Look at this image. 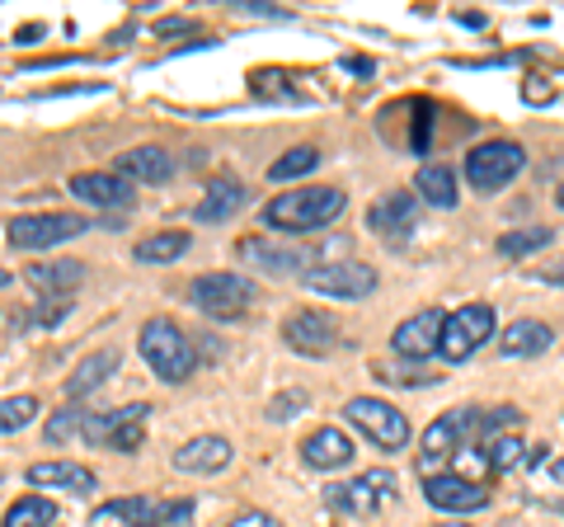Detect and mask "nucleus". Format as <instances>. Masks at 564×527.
<instances>
[{
	"instance_id": "nucleus-19",
	"label": "nucleus",
	"mask_w": 564,
	"mask_h": 527,
	"mask_svg": "<svg viewBox=\"0 0 564 527\" xmlns=\"http://www.w3.org/2000/svg\"><path fill=\"white\" fill-rule=\"evenodd\" d=\"M24 283L43 297H66L85 283V264L80 259H47V264H29Z\"/></svg>"
},
{
	"instance_id": "nucleus-10",
	"label": "nucleus",
	"mask_w": 564,
	"mask_h": 527,
	"mask_svg": "<svg viewBox=\"0 0 564 527\" xmlns=\"http://www.w3.org/2000/svg\"><path fill=\"white\" fill-rule=\"evenodd\" d=\"M400 495V485L391 471H362L358 481H348V485H334L329 490V508H339V514H352V518H372L381 514L386 504H391Z\"/></svg>"
},
{
	"instance_id": "nucleus-21",
	"label": "nucleus",
	"mask_w": 564,
	"mask_h": 527,
	"mask_svg": "<svg viewBox=\"0 0 564 527\" xmlns=\"http://www.w3.org/2000/svg\"><path fill=\"white\" fill-rule=\"evenodd\" d=\"M118 174L132 184H165L174 174V155L165 147H132L118 155Z\"/></svg>"
},
{
	"instance_id": "nucleus-12",
	"label": "nucleus",
	"mask_w": 564,
	"mask_h": 527,
	"mask_svg": "<svg viewBox=\"0 0 564 527\" xmlns=\"http://www.w3.org/2000/svg\"><path fill=\"white\" fill-rule=\"evenodd\" d=\"M466 429H470V433L480 429V424H475V415H470V410H447L443 419H433L429 433H423V456H419L423 481H429V476H443V466L452 462L456 452H462Z\"/></svg>"
},
{
	"instance_id": "nucleus-28",
	"label": "nucleus",
	"mask_w": 564,
	"mask_h": 527,
	"mask_svg": "<svg viewBox=\"0 0 564 527\" xmlns=\"http://www.w3.org/2000/svg\"><path fill=\"white\" fill-rule=\"evenodd\" d=\"M188 245H193L188 232H155L147 240H137L132 255H137V264H170V259L188 255Z\"/></svg>"
},
{
	"instance_id": "nucleus-2",
	"label": "nucleus",
	"mask_w": 564,
	"mask_h": 527,
	"mask_svg": "<svg viewBox=\"0 0 564 527\" xmlns=\"http://www.w3.org/2000/svg\"><path fill=\"white\" fill-rule=\"evenodd\" d=\"M137 348H141V358L151 363V373L161 377V381H170V386L188 381L193 367H198V348L188 344V335L170 321V315H155V321L141 325Z\"/></svg>"
},
{
	"instance_id": "nucleus-22",
	"label": "nucleus",
	"mask_w": 564,
	"mask_h": 527,
	"mask_svg": "<svg viewBox=\"0 0 564 527\" xmlns=\"http://www.w3.org/2000/svg\"><path fill=\"white\" fill-rule=\"evenodd\" d=\"M245 198H250V193H245V184H236L231 174H221V180H212V184H207V193L198 198V207H193V217L207 222V226L231 222L240 207H245Z\"/></svg>"
},
{
	"instance_id": "nucleus-4",
	"label": "nucleus",
	"mask_w": 564,
	"mask_h": 527,
	"mask_svg": "<svg viewBox=\"0 0 564 527\" xmlns=\"http://www.w3.org/2000/svg\"><path fill=\"white\" fill-rule=\"evenodd\" d=\"M188 302L212 321H240L254 302V283L245 273H203L188 283Z\"/></svg>"
},
{
	"instance_id": "nucleus-16",
	"label": "nucleus",
	"mask_w": 564,
	"mask_h": 527,
	"mask_svg": "<svg viewBox=\"0 0 564 527\" xmlns=\"http://www.w3.org/2000/svg\"><path fill=\"white\" fill-rule=\"evenodd\" d=\"M423 499H429L433 508H443V514H480V508L489 504V490L480 481H466V476L443 471V476L423 481Z\"/></svg>"
},
{
	"instance_id": "nucleus-44",
	"label": "nucleus",
	"mask_w": 564,
	"mask_h": 527,
	"mask_svg": "<svg viewBox=\"0 0 564 527\" xmlns=\"http://www.w3.org/2000/svg\"><path fill=\"white\" fill-rule=\"evenodd\" d=\"M560 508H564V504H560Z\"/></svg>"
},
{
	"instance_id": "nucleus-36",
	"label": "nucleus",
	"mask_w": 564,
	"mask_h": 527,
	"mask_svg": "<svg viewBox=\"0 0 564 527\" xmlns=\"http://www.w3.org/2000/svg\"><path fill=\"white\" fill-rule=\"evenodd\" d=\"M522 99H527V104H551V85H541V76H527Z\"/></svg>"
},
{
	"instance_id": "nucleus-15",
	"label": "nucleus",
	"mask_w": 564,
	"mask_h": 527,
	"mask_svg": "<svg viewBox=\"0 0 564 527\" xmlns=\"http://www.w3.org/2000/svg\"><path fill=\"white\" fill-rule=\"evenodd\" d=\"M367 226H372L386 245H404L419 226V193L395 189V193H386V198H377L372 213H367Z\"/></svg>"
},
{
	"instance_id": "nucleus-43",
	"label": "nucleus",
	"mask_w": 564,
	"mask_h": 527,
	"mask_svg": "<svg viewBox=\"0 0 564 527\" xmlns=\"http://www.w3.org/2000/svg\"><path fill=\"white\" fill-rule=\"evenodd\" d=\"M433 527H462V523H433Z\"/></svg>"
},
{
	"instance_id": "nucleus-18",
	"label": "nucleus",
	"mask_w": 564,
	"mask_h": 527,
	"mask_svg": "<svg viewBox=\"0 0 564 527\" xmlns=\"http://www.w3.org/2000/svg\"><path fill=\"white\" fill-rule=\"evenodd\" d=\"M70 193L80 203H95V207H128L132 203V184L122 174H109V170H80L70 174Z\"/></svg>"
},
{
	"instance_id": "nucleus-31",
	"label": "nucleus",
	"mask_w": 564,
	"mask_h": 527,
	"mask_svg": "<svg viewBox=\"0 0 564 527\" xmlns=\"http://www.w3.org/2000/svg\"><path fill=\"white\" fill-rule=\"evenodd\" d=\"M555 240V232L551 226H522V232H508V236H499V255H508V259H522V255H536V250H545V245Z\"/></svg>"
},
{
	"instance_id": "nucleus-35",
	"label": "nucleus",
	"mask_w": 564,
	"mask_h": 527,
	"mask_svg": "<svg viewBox=\"0 0 564 527\" xmlns=\"http://www.w3.org/2000/svg\"><path fill=\"white\" fill-rule=\"evenodd\" d=\"M302 406H306V391H288V396H278L269 406V419H278V424H282V419H292Z\"/></svg>"
},
{
	"instance_id": "nucleus-30",
	"label": "nucleus",
	"mask_w": 564,
	"mask_h": 527,
	"mask_svg": "<svg viewBox=\"0 0 564 527\" xmlns=\"http://www.w3.org/2000/svg\"><path fill=\"white\" fill-rule=\"evenodd\" d=\"M315 165H321V147H292L288 155H278V161L269 165V180H273V184L302 180V174H311Z\"/></svg>"
},
{
	"instance_id": "nucleus-40",
	"label": "nucleus",
	"mask_w": 564,
	"mask_h": 527,
	"mask_svg": "<svg viewBox=\"0 0 564 527\" xmlns=\"http://www.w3.org/2000/svg\"><path fill=\"white\" fill-rule=\"evenodd\" d=\"M551 476H555V481H564V462H551Z\"/></svg>"
},
{
	"instance_id": "nucleus-34",
	"label": "nucleus",
	"mask_w": 564,
	"mask_h": 527,
	"mask_svg": "<svg viewBox=\"0 0 564 527\" xmlns=\"http://www.w3.org/2000/svg\"><path fill=\"white\" fill-rule=\"evenodd\" d=\"M80 429H85V410L70 406V410H62V415H52V419H47L43 438H47V443H66V438H70V433H80Z\"/></svg>"
},
{
	"instance_id": "nucleus-3",
	"label": "nucleus",
	"mask_w": 564,
	"mask_h": 527,
	"mask_svg": "<svg viewBox=\"0 0 564 527\" xmlns=\"http://www.w3.org/2000/svg\"><path fill=\"white\" fill-rule=\"evenodd\" d=\"M95 527L104 523H128V527H188L193 523V504L188 499H151V495H128V499H109L90 514Z\"/></svg>"
},
{
	"instance_id": "nucleus-32",
	"label": "nucleus",
	"mask_w": 564,
	"mask_h": 527,
	"mask_svg": "<svg viewBox=\"0 0 564 527\" xmlns=\"http://www.w3.org/2000/svg\"><path fill=\"white\" fill-rule=\"evenodd\" d=\"M33 415H39V400L33 396H6L0 400V433H20Z\"/></svg>"
},
{
	"instance_id": "nucleus-37",
	"label": "nucleus",
	"mask_w": 564,
	"mask_h": 527,
	"mask_svg": "<svg viewBox=\"0 0 564 527\" xmlns=\"http://www.w3.org/2000/svg\"><path fill=\"white\" fill-rule=\"evenodd\" d=\"M226 527H278L269 514H259V508H254V514H245V518H236V523H226Z\"/></svg>"
},
{
	"instance_id": "nucleus-29",
	"label": "nucleus",
	"mask_w": 564,
	"mask_h": 527,
	"mask_svg": "<svg viewBox=\"0 0 564 527\" xmlns=\"http://www.w3.org/2000/svg\"><path fill=\"white\" fill-rule=\"evenodd\" d=\"M52 523H57V504L47 495H24L20 504L6 508V523L0 527H52Z\"/></svg>"
},
{
	"instance_id": "nucleus-27",
	"label": "nucleus",
	"mask_w": 564,
	"mask_h": 527,
	"mask_svg": "<svg viewBox=\"0 0 564 527\" xmlns=\"http://www.w3.org/2000/svg\"><path fill=\"white\" fill-rule=\"evenodd\" d=\"M236 250H240L245 264L269 269V273H292V269H302V264H306L302 250H282V245H269V240H240Z\"/></svg>"
},
{
	"instance_id": "nucleus-1",
	"label": "nucleus",
	"mask_w": 564,
	"mask_h": 527,
	"mask_svg": "<svg viewBox=\"0 0 564 527\" xmlns=\"http://www.w3.org/2000/svg\"><path fill=\"white\" fill-rule=\"evenodd\" d=\"M344 189H329V184H306V189H292V193H278V198L263 207V222L273 226L282 236H311L329 226L334 217L344 213Z\"/></svg>"
},
{
	"instance_id": "nucleus-25",
	"label": "nucleus",
	"mask_w": 564,
	"mask_h": 527,
	"mask_svg": "<svg viewBox=\"0 0 564 527\" xmlns=\"http://www.w3.org/2000/svg\"><path fill=\"white\" fill-rule=\"evenodd\" d=\"M414 193L419 203H433V207H456V174L443 165V161H423L419 174H414Z\"/></svg>"
},
{
	"instance_id": "nucleus-6",
	"label": "nucleus",
	"mask_w": 564,
	"mask_h": 527,
	"mask_svg": "<svg viewBox=\"0 0 564 527\" xmlns=\"http://www.w3.org/2000/svg\"><path fill=\"white\" fill-rule=\"evenodd\" d=\"M6 232H10L14 250H52V245L90 232V217H80V213H24V217H14Z\"/></svg>"
},
{
	"instance_id": "nucleus-7",
	"label": "nucleus",
	"mask_w": 564,
	"mask_h": 527,
	"mask_svg": "<svg viewBox=\"0 0 564 527\" xmlns=\"http://www.w3.org/2000/svg\"><path fill=\"white\" fill-rule=\"evenodd\" d=\"M147 415H151L147 400H137V406H118L109 415H85L80 438L85 443H99V448H113V452H137L141 438H147Z\"/></svg>"
},
{
	"instance_id": "nucleus-14",
	"label": "nucleus",
	"mask_w": 564,
	"mask_h": 527,
	"mask_svg": "<svg viewBox=\"0 0 564 527\" xmlns=\"http://www.w3.org/2000/svg\"><path fill=\"white\" fill-rule=\"evenodd\" d=\"M443 321H447V311H437V306L414 311L410 321H400L395 335H391L395 358H410V363L433 358L437 354V340H443Z\"/></svg>"
},
{
	"instance_id": "nucleus-17",
	"label": "nucleus",
	"mask_w": 564,
	"mask_h": 527,
	"mask_svg": "<svg viewBox=\"0 0 564 527\" xmlns=\"http://www.w3.org/2000/svg\"><path fill=\"white\" fill-rule=\"evenodd\" d=\"M231 443L221 433H203V438H188V443L174 452V471L184 476H217V471L231 466Z\"/></svg>"
},
{
	"instance_id": "nucleus-41",
	"label": "nucleus",
	"mask_w": 564,
	"mask_h": 527,
	"mask_svg": "<svg viewBox=\"0 0 564 527\" xmlns=\"http://www.w3.org/2000/svg\"><path fill=\"white\" fill-rule=\"evenodd\" d=\"M555 203H560V207H564V184H560V193H555Z\"/></svg>"
},
{
	"instance_id": "nucleus-38",
	"label": "nucleus",
	"mask_w": 564,
	"mask_h": 527,
	"mask_svg": "<svg viewBox=\"0 0 564 527\" xmlns=\"http://www.w3.org/2000/svg\"><path fill=\"white\" fill-rule=\"evenodd\" d=\"M344 66H348V72H362V76H367V72H372V62H367V57H348Z\"/></svg>"
},
{
	"instance_id": "nucleus-13",
	"label": "nucleus",
	"mask_w": 564,
	"mask_h": 527,
	"mask_svg": "<svg viewBox=\"0 0 564 527\" xmlns=\"http://www.w3.org/2000/svg\"><path fill=\"white\" fill-rule=\"evenodd\" d=\"M282 344L302 358H325L334 344H339V325L325 311H296L282 321Z\"/></svg>"
},
{
	"instance_id": "nucleus-9",
	"label": "nucleus",
	"mask_w": 564,
	"mask_h": 527,
	"mask_svg": "<svg viewBox=\"0 0 564 527\" xmlns=\"http://www.w3.org/2000/svg\"><path fill=\"white\" fill-rule=\"evenodd\" d=\"M344 419L348 424H358L381 452H400V448H410V419H404L395 406H386V400L377 396H358V400H348L344 406Z\"/></svg>"
},
{
	"instance_id": "nucleus-26",
	"label": "nucleus",
	"mask_w": 564,
	"mask_h": 527,
	"mask_svg": "<svg viewBox=\"0 0 564 527\" xmlns=\"http://www.w3.org/2000/svg\"><path fill=\"white\" fill-rule=\"evenodd\" d=\"M555 344V335H551V325H541V321H513L503 330V358H536V354H545V348Z\"/></svg>"
},
{
	"instance_id": "nucleus-23",
	"label": "nucleus",
	"mask_w": 564,
	"mask_h": 527,
	"mask_svg": "<svg viewBox=\"0 0 564 527\" xmlns=\"http://www.w3.org/2000/svg\"><path fill=\"white\" fill-rule=\"evenodd\" d=\"M118 363H122L118 348H99V354H85L76 367H70V377H66V396H70V400L90 396L95 386H104V381H109V377L118 373Z\"/></svg>"
},
{
	"instance_id": "nucleus-20",
	"label": "nucleus",
	"mask_w": 564,
	"mask_h": 527,
	"mask_svg": "<svg viewBox=\"0 0 564 527\" xmlns=\"http://www.w3.org/2000/svg\"><path fill=\"white\" fill-rule=\"evenodd\" d=\"M29 485L39 490H66V495H95V471L80 462H33Z\"/></svg>"
},
{
	"instance_id": "nucleus-24",
	"label": "nucleus",
	"mask_w": 564,
	"mask_h": 527,
	"mask_svg": "<svg viewBox=\"0 0 564 527\" xmlns=\"http://www.w3.org/2000/svg\"><path fill=\"white\" fill-rule=\"evenodd\" d=\"M302 456L315 471H339V466L352 462V443H348L344 429H315L302 443Z\"/></svg>"
},
{
	"instance_id": "nucleus-11",
	"label": "nucleus",
	"mask_w": 564,
	"mask_h": 527,
	"mask_svg": "<svg viewBox=\"0 0 564 527\" xmlns=\"http://www.w3.org/2000/svg\"><path fill=\"white\" fill-rule=\"evenodd\" d=\"M302 283L311 292H321V297H334V302H358V297L377 292V269H372V264H358V259L321 264V269H311Z\"/></svg>"
},
{
	"instance_id": "nucleus-33",
	"label": "nucleus",
	"mask_w": 564,
	"mask_h": 527,
	"mask_svg": "<svg viewBox=\"0 0 564 527\" xmlns=\"http://www.w3.org/2000/svg\"><path fill=\"white\" fill-rule=\"evenodd\" d=\"M485 456H489V466H494V471L518 466V462H522V438H518V433H499V438H489V443H485Z\"/></svg>"
},
{
	"instance_id": "nucleus-39",
	"label": "nucleus",
	"mask_w": 564,
	"mask_h": 527,
	"mask_svg": "<svg viewBox=\"0 0 564 527\" xmlns=\"http://www.w3.org/2000/svg\"><path fill=\"white\" fill-rule=\"evenodd\" d=\"M545 278H551L555 288H564V264H560V269H545Z\"/></svg>"
},
{
	"instance_id": "nucleus-5",
	"label": "nucleus",
	"mask_w": 564,
	"mask_h": 527,
	"mask_svg": "<svg viewBox=\"0 0 564 527\" xmlns=\"http://www.w3.org/2000/svg\"><path fill=\"white\" fill-rule=\"evenodd\" d=\"M527 165V151L518 142H508V137H489V142L470 147L466 155V180L475 193H499L508 180H518Z\"/></svg>"
},
{
	"instance_id": "nucleus-8",
	"label": "nucleus",
	"mask_w": 564,
	"mask_h": 527,
	"mask_svg": "<svg viewBox=\"0 0 564 527\" xmlns=\"http://www.w3.org/2000/svg\"><path fill=\"white\" fill-rule=\"evenodd\" d=\"M489 335H494V306H485V302L456 306V311H447V321H443L437 354H443L447 363H466L475 348L489 344Z\"/></svg>"
},
{
	"instance_id": "nucleus-42",
	"label": "nucleus",
	"mask_w": 564,
	"mask_h": 527,
	"mask_svg": "<svg viewBox=\"0 0 564 527\" xmlns=\"http://www.w3.org/2000/svg\"><path fill=\"white\" fill-rule=\"evenodd\" d=\"M0 288H10V273H0Z\"/></svg>"
}]
</instances>
